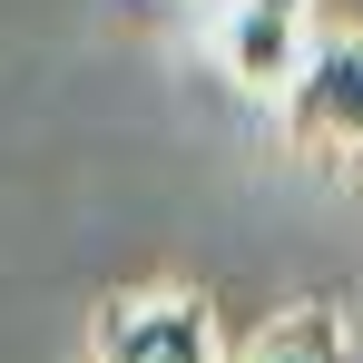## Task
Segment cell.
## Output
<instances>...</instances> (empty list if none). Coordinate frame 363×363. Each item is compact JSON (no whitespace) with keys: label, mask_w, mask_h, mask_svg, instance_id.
Returning a JSON list of instances; mask_svg holds the SVG:
<instances>
[{"label":"cell","mask_w":363,"mask_h":363,"mask_svg":"<svg viewBox=\"0 0 363 363\" xmlns=\"http://www.w3.org/2000/svg\"><path fill=\"white\" fill-rule=\"evenodd\" d=\"M275 118L304 167H324L334 186H363V30L304 40L295 79L275 89Z\"/></svg>","instance_id":"6da1fadb"},{"label":"cell","mask_w":363,"mask_h":363,"mask_svg":"<svg viewBox=\"0 0 363 363\" xmlns=\"http://www.w3.org/2000/svg\"><path fill=\"white\" fill-rule=\"evenodd\" d=\"M89 354H99V363H226V344H216L206 295L138 285V295H108V304H99Z\"/></svg>","instance_id":"7a4b0ae2"},{"label":"cell","mask_w":363,"mask_h":363,"mask_svg":"<svg viewBox=\"0 0 363 363\" xmlns=\"http://www.w3.org/2000/svg\"><path fill=\"white\" fill-rule=\"evenodd\" d=\"M216 60H226V79H236V89H255V99H275V89L295 79V60H304V20H265V10H226V40H216Z\"/></svg>","instance_id":"3957f363"},{"label":"cell","mask_w":363,"mask_h":363,"mask_svg":"<svg viewBox=\"0 0 363 363\" xmlns=\"http://www.w3.org/2000/svg\"><path fill=\"white\" fill-rule=\"evenodd\" d=\"M226 363H354V334H344V314L334 304H285L245 354H226Z\"/></svg>","instance_id":"277c9868"},{"label":"cell","mask_w":363,"mask_h":363,"mask_svg":"<svg viewBox=\"0 0 363 363\" xmlns=\"http://www.w3.org/2000/svg\"><path fill=\"white\" fill-rule=\"evenodd\" d=\"M236 10H265V20H304L314 0H236Z\"/></svg>","instance_id":"5b68a950"}]
</instances>
